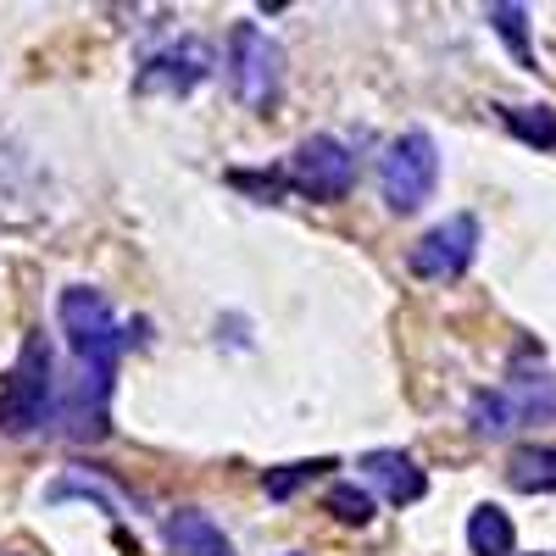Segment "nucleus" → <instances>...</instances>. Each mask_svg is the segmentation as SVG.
I'll list each match as a JSON object with an SVG mask.
<instances>
[{"label":"nucleus","mask_w":556,"mask_h":556,"mask_svg":"<svg viewBox=\"0 0 556 556\" xmlns=\"http://www.w3.org/2000/svg\"><path fill=\"white\" fill-rule=\"evenodd\" d=\"M479 256V217L473 212H456L445 223H434L412 251V273L417 278H462Z\"/></svg>","instance_id":"0eeeda50"},{"label":"nucleus","mask_w":556,"mask_h":556,"mask_svg":"<svg viewBox=\"0 0 556 556\" xmlns=\"http://www.w3.org/2000/svg\"><path fill=\"white\" fill-rule=\"evenodd\" d=\"M356 468H362V479L374 484L390 506H412V501H424V490H429L424 468H417L406 451H367Z\"/></svg>","instance_id":"1a4fd4ad"},{"label":"nucleus","mask_w":556,"mask_h":556,"mask_svg":"<svg viewBox=\"0 0 556 556\" xmlns=\"http://www.w3.org/2000/svg\"><path fill=\"white\" fill-rule=\"evenodd\" d=\"M285 556H301V551H285Z\"/></svg>","instance_id":"a211bd4d"},{"label":"nucleus","mask_w":556,"mask_h":556,"mask_svg":"<svg viewBox=\"0 0 556 556\" xmlns=\"http://www.w3.org/2000/svg\"><path fill=\"white\" fill-rule=\"evenodd\" d=\"M513 545H518V529H513V518L501 513V506H473L468 513V551L473 556H513Z\"/></svg>","instance_id":"ddd939ff"},{"label":"nucleus","mask_w":556,"mask_h":556,"mask_svg":"<svg viewBox=\"0 0 556 556\" xmlns=\"http://www.w3.org/2000/svg\"><path fill=\"white\" fill-rule=\"evenodd\" d=\"M217 73V56H212V45L206 39H195V34H184V39H173L167 51H156L151 62H146V73H139V89H156V96H190L195 84H206Z\"/></svg>","instance_id":"6e6552de"},{"label":"nucleus","mask_w":556,"mask_h":556,"mask_svg":"<svg viewBox=\"0 0 556 556\" xmlns=\"http://www.w3.org/2000/svg\"><path fill=\"white\" fill-rule=\"evenodd\" d=\"M56 395H62V379H56V362H51V340H28L7 390H0V429L7 434H39L45 424H56Z\"/></svg>","instance_id":"f03ea898"},{"label":"nucleus","mask_w":556,"mask_h":556,"mask_svg":"<svg viewBox=\"0 0 556 556\" xmlns=\"http://www.w3.org/2000/svg\"><path fill=\"white\" fill-rule=\"evenodd\" d=\"M323 506L340 518V523H351V529H362V523H374V513H379V501L367 495V490H356V484H334L329 495H323Z\"/></svg>","instance_id":"dca6fc26"},{"label":"nucleus","mask_w":556,"mask_h":556,"mask_svg":"<svg viewBox=\"0 0 556 556\" xmlns=\"http://www.w3.org/2000/svg\"><path fill=\"white\" fill-rule=\"evenodd\" d=\"M285 184L295 195H306V201H340V195H351V184H356V156L334 134H306L295 146V156L285 162Z\"/></svg>","instance_id":"423d86ee"},{"label":"nucleus","mask_w":556,"mask_h":556,"mask_svg":"<svg viewBox=\"0 0 556 556\" xmlns=\"http://www.w3.org/2000/svg\"><path fill=\"white\" fill-rule=\"evenodd\" d=\"M545 424H556V379L545 374H518L473 395V429L484 440H506V434L545 429Z\"/></svg>","instance_id":"7ed1b4c3"},{"label":"nucleus","mask_w":556,"mask_h":556,"mask_svg":"<svg viewBox=\"0 0 556 556\" xmlns=\"http://www.w3.org/2000/svg\"><path fill=\"white\" fill-rule=\"evenodd\" d=\"M506 484L523 495H551L556 490V445H518L506 462Z\"/></svg>","instance_id":"f8f14e48"},{"label":"nucleus","mask_w":556,"mask_h":556,"mask_svg":"<svg viewBox=\"0 0 556 556\" xmlns=\"http://www.w3.org/2000/svg\"><path fill=\"white\" fill-rule=\"evenodd\" d=\"M490 23H495V34L506 39V51L518 56V67L540 73V67H534V45H529V7H490Z\"/></svg>","instance_id":"2eb2a0df"},{"label":"nucleus","mask_w":556,"mask_h":556,"mask_svg":"<svg viewBox=\"0 0 556 556\" xmlns=\"http://www.w3.org/2000/svg\"><path fill=\"white\" fill-rule=\"evenodd\" d=\"M540 556H551V551H540Z\"/></svg>","instance_id":"6ab92c4d"},{"label":"nucleus","mask_w":556,"mask_h":556,"mask_svg":"<svg viewBox=\"0 0 556 556\" xmlns=\"http://www.w3.org/2000/svg\"><path fill=\"white\" fill-rule=\"evenodd\" d=\"M78 495L101 501L106 513H117V518H123L128 506H134V501H128V495H123V490H117L112 479H101L96 468H67L62 479H51V484H45V501H78Z\"/></svg>","instance_id":"9b49d317"},{"label":"nucleus","mask_w":556,"mask_h":556,"mask_svg":"<svg viewBox=\"0 0 556 556\" xmlns=\"http://www.w3.org/2000/svg\"><path fill=\"white\" fill-rule=\"evenodd\" d=\"M228 84H235V96L256 112H267L278 101L285 51H278V39H267L256 23H235V34H228Z\"/></svg>","instance_id":"39448f33"},{"label":"nucleus","mask_w":556,"mask_h":556,"mask_svg":"<svg viewBox=\"0 0 556 556\" xmlns=\"http://www.w3.org/2000/svg\"><path fill=\"white\" fill-rule=\"evenodd\" d=\"M323 468H329V462H290V468H273V473L262 479V490H267L273 501H285V495H295L306 479H317Z\"/></svg>","instance_id":"f3484780"},{"label":"nucleus","mask_w":556,"mask_h":556,"mask_svg":"<svg viewBox=\"0 0 556 556\" xmlns=\"http://www.w3.org/2000/svg\"><path fill=\"white\" fill-rule=\"evenodd\" d=\"M501 123L513 128L523 146H534V151L556 146V112L551 106H501Z\"/></svg>","instance_id":"4468645a"},{"label":"nucleus","mask_w":556,"mask_h":556,"mask_svg":"<svg viewBox=\"0 0 556 556\" xmlns=\"http://www.w3.org/2000/svg\"><path fill=\"white\" fill-rule=\"evenodd\" d=\"M162 540H167L178 556H235L228 534L201 513V506H178V513L162 523Z\"/></svg>","instance_id":"9d476101"},{"label":"nucleus","mask_w":556,"mask_h":556,"mask_svg":"<svg viewBox=\"0 0 556 556\" xmlns=\"http://www.w3.org/2000/svg\"><path fill=\"white\" fill-rule=\"evenodd\" d=\"M56 323H62L67 351L78 356L84 374H96V379H112L117 374V362L128 351V334H123L117 306L96 285H67L56 295Z\"/></svg>","instance_id":"f257e3e1"},{"label":"nucleus","mask_w":556,"mask_h":556,"mask_svg":"<svg viewBox=\"0 0 556 556\" xmlns=\"http://www.w3.org/2000/svg\"><path fill=\"white\" fill-rule=\"evenodd\" d=\"M379 184H384V201L395 212H417V206L434 195V184H440V151H434V139L424 128L395 134L390 146H384V162H379Z\"/></svg>","instance_id":"20e7f679"}]
</instances>
